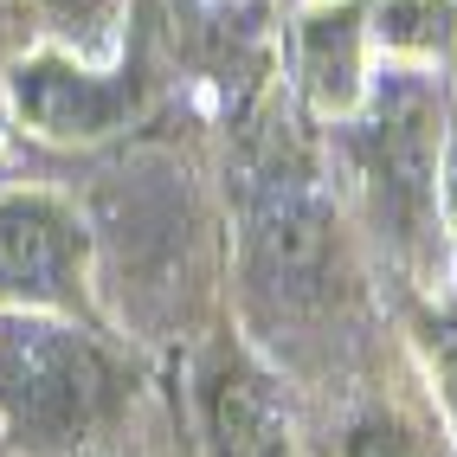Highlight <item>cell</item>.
Returning a JSON list of instances; mask_svg holds the SVG:
<instances>
[{
    "instance_id": "1",
    "label": "cell",
    "mask_w": 457,
    "mask_h": 457,
    "mask_svg": "<svg viewBox=\"0 0 457 457\" xmlns=\"http://www.w3.org/2000/svg\"><path fill=\"white\" fill-rule=\"evenodd\" d=\"M238 278H245V316L264 342H316V328L348 316V226L310 162L270 155L252 174Z\"/></svg>"
},
{
    "instance_id": "2",
    "label": "cell",
    "mask_w": 457,
    "mask_h": 457,
    "mask_svg": "<svg viewBox=\"0 0 457 457\" xmlns=\"http://www.w3.org/2000/svg\"><path fill=\"white\" fill-rule=\"evenodd\" d=\"M129 400V368L90 322L0 310V438L20 457H97Z\"/></svg>"
},
{
    "instance_id": "3",
    "label": "cell",
    "mask_w": 457,
    "mask_h": 457,
    "mask_svg": "<svg viewBox=\"0 0 457 457\" xmlns=\"http://www.w3.org/2000/svg\"><path fill=\"white\" fill-rule=\"evenodd\" d=\"M342 168L361 194L368 226L386 238L406 264L445 238V148H451V110L432 84V65L380 58L374 84L354 116L335 123Z\"/></svg>"
},
{
    "instance_id": "4",
    "label": "cell",
    "mask_w": 457,
    "mask_h": 457,
    "mask_svg": "<svg viewBox=\"0 0 457 457\" xmlns=\"http://www.w3.org/2000/svg\"><path fill=\"white\" fill-rule=\"evenodd\" d=\"M0 97L39 142H104L116 129L136 123L142 110V65L136 58H78L65 46H33L26 58H13L0 78Z\"/></svg>"
},
{
    "instance_id": "5",
    "label": "cell",
    "mask_w": 457,
    "mask_h": 457,
    "mask_svg": "<svg viewBox=\"0 0 457 457\" xmlns=\"http://www.w3.org/2000/svg\"><path fill=\"white\" fill-rule=\"evenodd\" d=\"M0 310L90 322V232L52 194H0Z\"/></svg>"
},
{
    "instance_id": "6",
    "label": "cell",
    "mask_w": 457,
    "mask_h": 457,
    "mask_svg": "<svg viewBox=\"0 0 457 457\" xmlns=\"http://www.w3.org/2000/svg\"><path fill=\"white\" fill-rule=\"evenodd\" d=\"M194 419L200 457H296L278 374L258 368L252 348L212 342L194 368Z\"/></svg>"
},
{
    "instance_id": "7",
    "label": "cell",
    "mask_w": 457,
    "mask_h": 457,
    "mask_svg": "<svg viewBox=\"0 0 457 457\" xmlns=\"http://www.w3.org/2000/svg\"><path fill=\"white\" fill-rule=\"evenodd\" d=\"M374 33H368V0H316L296 20V84L316 116L342 123L361 110L374 84Z\"/></svg>"
},
{
    "instance_id": "8",
    "label": "cell",
    "mask_w": 457,
    "mask_h": 457,
    "mask_svg": "<svg viewBox=\"0 0 457 457\" xmlns=\"http://www.w3.org/2000/svg\"><path fill=\"white\" fill-rule=\"evenodd\" d=\"M368 33H374L380 58L451 65L457 58V0H368Z\"/></svg>"
},
{
    "instance_id": "9",
    "label": "cell",
    "mask_w": 457,
    "mask_h": 457,
    "mask_svg": "<svg viewBox=\"0 0 457 457\" xmlns=\"http://www.w3.org/2000/svg\"><path fill=\"white\" fill-rule=\"evenodd\" d=\"M20 7L46 26L52 46H65L78 58H110L116 46H123L129 0H20Z\"/></svg>"
},
{
    "instance_id": "10",
    "label": "cell",
    "mask_w": 457,
    "mask_h": 457,
    "mask_svg": "<svg viewBox=\"0 0 457 457\" xmlns=\"http://www.w3.org/2000/svg\"><path fill=\"white\" fill-rule=\"evenodd\" d=\"M342 457H457V451L432 432V425H419L412 412H400V406H368V412L348 425Z\"/></svg>"
},
{
    "instance_id": "11",
    "label": "cell",
    "mask_w": 457,
    "mask_h": 457,
    "mask_svg": "<svg viewBox=\"0 0 457 457\" xmlns=\"http://www.w3.org/2000/svg\"><path fill=\"white\" fill-rule=\"evenodd\" d=\"M412 342H419V361L438 386V406H445V425L457 438V310L451 303H419L412 310Z\"/></svg>"
},
{
    "instance_id": "12",
    "label": "cell",
    "mask_w": 457,
    "mask_h": 457,
    "mask_svg": "<svg viewBox=\"0 0 457 457\" xmlns=\"http://www.w3.org/2000/svg\"><path fill=\"white\" fill-rule=\"evenodd\" d=\"M0 445H7V438H0Z\"/></svg>"
}]
</instances>
